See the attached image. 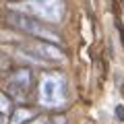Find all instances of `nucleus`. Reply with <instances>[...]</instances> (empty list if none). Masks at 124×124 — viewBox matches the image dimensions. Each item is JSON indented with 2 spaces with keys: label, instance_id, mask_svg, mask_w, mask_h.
Segmentation results:
<instances>
[{
  "label": "nucleus",
  "instance_id": "nucleus-7",
  "mask_svg": "<svg viewBox=\"0 0 124 124\" xmlns=\"http://www.w3.org/2000/svg\"><path fill=\"white\" fill-rule=\"evenodd\" d=\"M10 66H13L10 58L6 56V54H2V52H0V70H8Z\"/></svg>",
  "mask_w": 124,
  "mask_h": 124
},
{
  "label": "nucleus",
  "instance_id": "nucleus-1",
  "mask_svg": "<svg viewBox=\"0 0 124 124\" xmlns=\"http://www.w3.org/2000/svg\"><path fill=\"white\" fill-rule=\"evenodd\" d=\"M8 23L15 27V29L23 31V33H29L33 35L35 39H41V41H52V44H60V35L52 27H48L41 19L33 17V15H27V13H8L6 15Z\"/></svg>",
  "mask_w": 124,
  "mask_h": 124
},
{
  "label": "nucleus",
  "instance_id": "nucleus-3",
  "mask_svg": "<svg viewBox=\"0 0 124 124\" xmlns=\"http://www.w3.org/2000/svg\"><path fill=\"white\" fill-rule=\"evenodd\" d=\"M19 10L48 23H60L64 17V0H23Z\"/></svg>",
  "mask_w": 124,
  "mask_h": 124
},
{
  "label": "nucleus",
  "instance_id": "nucleus-9",
  "mask_svg": "<svg viewBox=\"0 0 124 124\" xmlns=\"http://www.w3.org/2000/svg\"><path fill=\"white\" fill-rule=\"evenodd\" d=\"M116 118H118V120H124V108H122V106L116 108Z\"/></svg>",
  "mask_w": 124,
  "mask_h": 124
},
{
  "label": "nucleus",
  "instance_id": "nucleus-6",
  "mask_svg": "<svg viewBox=\"0 0 124 124\" xmlns=\"http://www.w3.org/2000/svg\"><path fill=\"white\" fill-rule=\"evenodd\" d=\"M31 118H33V112H31V110H27V108H19V110H15L10 124H25V122H29Z\"/></svg>",
  "mask_w": 124,
  "mask_h": 124
},
{
  "label": "nucleus",
  "instance_id": "nucleus-2",
  "mask_svg": "<svg viewBox=\"0 0 124 124\" xmlns=\"http://www.w3.org/2000/svg\"><path fill=\"white\" fill-rule=\"evenodd\" d=\"M39 103L44 108H52V110H60L66 106V83L62 75L58 72L44 75L39 83Z\"/></svg>",
  "mask_w": 124,
  "mask_h": 124
},
{
  "label": "nucleus",
  "instance_id": "nucleus-11",
  "mask_svg": "<svg viewBox=\"0 0 124 124\" xmlns=\"http://www.w3.org/2000/svg\"><path fill=\"white\" fill-rule=\"evenodd\" d=\"M118 29H120V35H122V41H124V25L122 23H118Z\"/></svg>",
  "mask_w": 124,
  "mask_h": 124
},
{
  "label": "nucleus",
  "instance_id": "nucleus-5",
  "mask_svg": "<svg viewBox=\"0 0 124 124\" xmlns=\"http://www.w3.org/2000/svg\"><path fill=\"white\" fill-rule=\"evenodd\" d=\"M25 52L29 54L31 58H35L37 62H62L64 60V54L52 41H35L33 46H27Z\"/></svg>",
  "mask_w": 124,
  "mask_h": 124
},
{
  "label": "nucleus",
  "instance_id": "nucleus-12",
  "mask_svg": "<svg viewBox=\"0 0 124 124\" xmlns=\"http://www.w3.org/2000/svg\"><path fill=\"white\" fill-rule=\"evenodd\" d=\"M0 124H4V114L0 112Z\"/></svg>",
  "mask_w": 124,
  "mask_h": 124
},
{
  "label": "nucleus",
  "instance_id": "nucleus-8",
  "mask_svg": "<svg viewBox=\"0 0 124 124\" xmlns=\"http://www.w3.org/2000/svg\"><path fill=\"white\" fill-rule=\"evenodd\" d=\"M8 110H10V99L6 97V95H2V93H0V112H2V114H6Z\"/></svg>",
  "mask_w": 124,
  "mask_h": 124
},
{
  "label": "nucleus",
  "instance_id": "nucleus-4",
  "mask_svg": "<svg viewBox=\"0 0 124 124\" xmlns=\"http://www.w3.org/2000/svg\"><path fill=\"white\" fill-rule=\"evenodd\" d=\"M6 89H8V93L15 99H21V101L27 99V95L33 89V75H31V70L29 68H19V70H15L8 77V81H6Z\"/></svg>",
  "mask_w": 124,
  "mask_h": 124
},
{
  "label": "nucleus",
  "instance_id": "nucleus-10",
  "mask_svg": "<svg viewBox=\"0 0 124 124\" xmlns=\"http://www.w3.org/2000/svg\"><path fill=\"white\" fill-rule=\"evenodd\" d=\"M29 124H50L48 118H35V120H31Z\"/></svg>",
  "mask_w": 124,
  "mask_h": 124
}]
</instances>
